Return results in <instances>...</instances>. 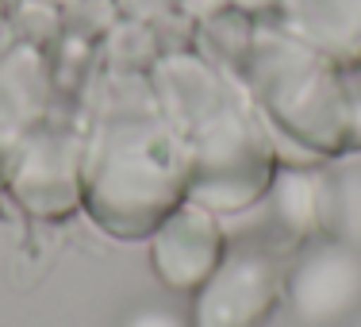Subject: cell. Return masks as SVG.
<instances>
[{
	"mask_svg": "<svg viewBox=\"0 0 361 327\" xmlns=\"http://www.w3.org/2000/svg\"><path fill=\"white\" fill-rule=\"evenodd\" d=\"M288 308L307 327L342 323L361 308V254L346 243H319L285 278Z\"/></svg>",
	"mask_w": 361,
	"mask_h": 327,
	"instance_id": "obj_1",
	"label": "cell"
},
{
	"mask_svg": "<svg viewBox=\"0 0 361 327\" xmlns=\"http://www.w3.org/2000/svg\"><path fill=\"white\" fill-rule=\"evenodd\" d=\"M219 227L208 212L177 208L154 239V262L173 289H196L219 266Z\"/></svg>",
	"mask_w": 361,
	"mask_h": 327,
	"instance_id": "obj_3",
	"label": "cell"
},
{
	"mask_svg": "<svg viewBox=\"0 0 361 327\" xmlns=\"http://www.w3.org/2000/svg\"><path fill=\"white\" fill-rule=\"evenodd\" d=\"M123 327H188V323L177 312H169V308H139Z\"/></svg>",
	"mask_w": 361,
	"mask_h": 327,
	"instance_id": "obj_4",
	"label": "cell"
},
{
	"mask_svg": "<svg viewBox=\"0 0 361 327\" xmlns=\"http://www.w3.org/2000/svg\"><path fill=\"white\" fill-rule=\"evenodd\" d=\"M281 273L262 251H235L223 258L196 297V327H254L277 304Z\"/></svg>",
	"mask_w": 361,
	"mask_h": 327,
	"instance_id": "obj_2",
	"label": "cell"
}]
</instances>
